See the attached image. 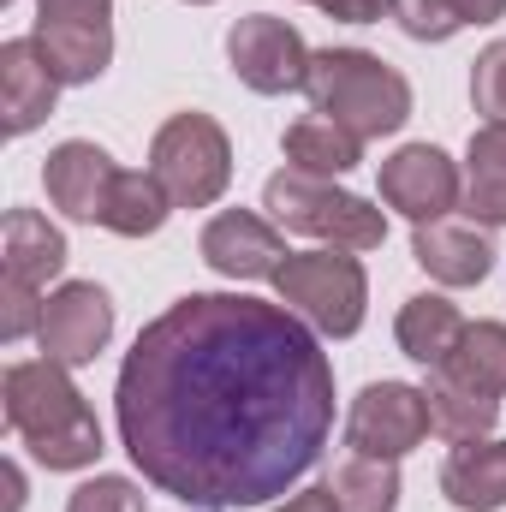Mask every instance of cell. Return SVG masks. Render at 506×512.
Returning <instances> with one entry per match:
<instances>
[{
	"label": "cell",
	"mask_w": 506,
	"mask_h": 512,
	"mask_svg": "<svg viewBox=\"0 0 506 512\" xmlns=\"http://www.w3.org/2000/svg\"><path fill=\"white\" fill-rule=\"evenodd\" d=\"M114 417L149 489L203 512L268 507L334 435V364L286 304L185 292L126 352Z\"/></svg>",
	"instance_id": "6da1fadb"
},
{
	"label": "cell",
	"mask_w": 506,
	"mask_h": 512,
	"mask_svg": "<svg viewBox=\"0 0 506 512\" xmlns=\"http://www.w3.org/2000/svg\"><path fill=\"white\" fill-rule=\"evenodd\" d=\"M6 429L30 447L36 465L48 471H84L102 459V423L84 405L78 382L66 376V364L54 358H30V364H6Z\"/></svg>",
	"instance_id": "7a4b0ae2"
},
{
	"label": "cell",
	"mask_w": 506,
	"mask_h": 512,
	"mask_svg": "<svg viewBox=\"0 0 506 512\" xmlns=\"http://www.w3.org/2000/svg\"><path fill=\"white\" fill-rule=\"evenodd\" d=\"M304 96H310L316 114H328L352 137H393L411 120L405 72H393L370 48H322V54H310Z\"/></svg>",
	"instance_id": "3957f363"
},
{
	"label": "cell",
	"mask_w": 506,
	"mask_h": 512,
	"mask_svg": "<svg viewBox=\"0 0 506 512\" xmlns=\"http://www.w3.org/2000/svg\"><path fill=\"white\" fill-rule=\"evenodd\" d=\"M274 292L280 304L310 322L316 334L328 340H352L364 328V304H370V274L364 262L340 245H322V251H292L274 274Z\"/></svg>",
	"instance_id": "277c9868"
},
{
	"label": "cell",
	"mask_w": 506,
	"mask_h": 512,
	"mask_svg": "<svg viewBox=\"0 0 506 512\" xmlns=\"http://www.w3.org/2000/svg\"><path fill=\"white\" fill-rule=\"evenodd\" d=\"M262 209L274 215V227L310 233V239L340 245V251H376L387 239V215L381 209H370L352 191H334L316 173H298V167H286V173H274L262 185Z\"/></svg>",
	"instance_id": "5b68a950"
},
{
	"label": "cell",
	"mask_w": 506,
	"mask_h": 512,
	"mask_svg": "<svg viewBox=\"0 0 506 512\" xmlns=\"http://www.w3.org/2000/svg\"><path fill=\"white\" fill-rule=\"evenodd\" d=\"M149 173L173 197V209H209L233 185V143L209 114H173L149 143Z\"/></svg>",
	"instance_id": "8992f818"
},
{
	"label": "cell",
	"mask_w": 506,
	"mask_h": 512,
	"mask_svg": "<svg viewBox=\"0 0 506 512\" xmlns=\"http://www.w3.org/2000/svg\"><path fill=\"white\" fill-rule=\"evenodd\" d=\"M429 435V399L411 382H370L346 411V447L358 459H405Z\"/></svg>",
	"instance_id": "52a82bcc"
},
{
	"label": "cell",
	"mask_w": 506,
	"mask_h": 512,
	"mask_svg": "<svg viewBox=\"0 0 506 512\" xmlns=\"http://www.w3.org/2000/svg\"><path fill=\"white\" fill-rule=\"evenodd\" d=\"M227 60L239 72V84L256 90V96H286V90H304V78H310L304 36L286 18H268V12H251L227 30Z\"/></svg>",
	"instance_id": "ba28073f"
},
{
	"label": "cell",
	"mask_w": 506,
	"mask_h": 512,
	"mask_svg": "<svg viewBox=\"0 0 506 512\" xmlns=\"http://www.w3.org/2000/svg\"><path fill=\"white\" fill-rule=\"evenodd\" d=\"M381 203L399 209V215L417 221V227L447 221V209L465 203V173L447 161V149H435V143H405L399 155L381 161Z\"/></svg>",
	"instance_id": "9c48e42d"
},
{
	"label": "cell",
	"mask_w": 506,
	"mask_h": 512,
	"mask_svg": "<svg viewBox=\"0 0 506 512\" xmlns=\"http://www.w3.org/2000/svg\"><path fill=\"white\" fill-rule=\"evenodd\" d=\"M36 340H42V358H54L66 370L96 364V352L114 340V298L96 280H66L60 292H48Z\"/></svg>",
	"instance_id": "30bf717a"
},
{
	"label": "cell",
	"mask_w": 506,
	"mask_h": 512,
	"mask_svg": "<svg viewBox=\"0 0 506 512\" xmlns=\"http://www.w3.org/2000/svg\"><path fill=\"white\" fill-rule=\"evenodd\" d=\"M197 251H203V262H209L221 280H274L280 262L292 256L286 239H280V227L262 221V215H251V209H221V215L203 227Z\"/></svg>",
	"instance_id": "8fae6325"
},
{
	"label": "cell",
	"mask_w": 506,
	"mask_h": 512,
	"mask_svg": "<svg viewBox=\"0 0 506 512\" xmlns=\"http://www.w3.org/2000/svg\"><path fill=\"white\" fill-rule=\"evenodd\" d=\"M114 179H120L114 155H108L102 143H84V137L48 149V167H42L48 203H54L66 221H90V227H102L108 197H114Z\"/></svg>",
	"instance_id": "7c38bea8"
},
{
	"label": "cell",
	"mask_w": 506,
	"mask_h": 512,
	"mask_svg": "<svg viewBox=\"0 0 506 512\" xmlns=\"http://www.w3.org/2000/svg\"><path fill=\"white\" fill-rule=\"evenodd\" d=\"M54 96H60V78H54V66L42 60L36 36L6 42V48H0V114H6V131H12V137L36 131L54 114Z\"/></svg>",
	"instance_id": "4fadbf2b"
},
{
	"label": "cell",
	"mask_w": 506,
	"mask_h": 512,
	"mask_svg": "<svg viewBox=\"0 0 506 512\" xmlns=\"http://www.w3.org/2000/svg\"><path fill=\"white\" fill-rule=\"evenodd\" d=\"M411 256H417V268H423L429 280H441V286H477V280H489V268H495V245H489L477 227H459V221H429V227H417V233H411Z\"/></svg>",
	"instance_id": "5bb4252c"
},
{
	"label": "cell",
	"mask_w": 506,
	"mask_h": 512,
	"mask_svg": "<svg viewBox=\"0 0 506 512\" xmlns=\"http://www.w3.org/2000/svg\"><path fill=\"white\" fill-rule=\"evenodd\" d=\"M465 328H471V322L459 316V304H453V298H441V292H417V298H405V304H399L393 340H399V352H405L411 364L441 370V364L459 352Z\"/></svg>",
	"instance_id": "9a60e30c"
},
{
	"label": "cell",
	"mask_w": 506,
	"mask_h": 512,
	"mask_svg": "<svg viewBox=\"0 0 506 512\" xmlns=\"http://www.w3.org/2000/svg\"><path fill=\"white\" fill-rule=\"evenodd\" d=\"M441 495L459 512H501L506 507V441H459L441 465Z\"/></svg>",
	"instance_id": "2e32d148"
},
{
	"label": "cell",
	"mask_w": 506,
	"mask_h": 512,
	"mask_svg": "<svg viewBox=\"0 0 506 512\" xmlns=\"http://www.w3.org/2000/svg\"><path fill=\"white\" fill-rule=\"evenodd\" d=\"M36 48L54 66L60 84H96L114 60V24H72V18H36Z\"/></svg>",
	"instance_id": "e0dca14e"
},
{
	"label": "cell",
	"mask_w": 506,
	"mask_h": 512,
	"mask_svg": "<svg viewBox=\"0 0 506 512\" xmlns=\"http://www.w3.org/2000/svg\"><path fill=\"white\" fill-rule=\"evenodd\" d=\"M0 262H6V280H54L66 268V233L36 215V209H6V227H0Z\"/></svg>",
	"instance_id": "ac0fdd59"
},
{
	"label": "cell",
	"mask_w": 506,
	"mask_h": 512,
	"mask_svg": "<svg viewBox=\"0 0 506 512\" xmlns=\"http://www.w3.org/2000/svg\"><path fill=\"white\" fill-rule=\"evenodd\" d=\"M423 399H429V429H435L441 441H453V447H459V441H483V435H495V423H501V399L465 387L459 376H447V370H429Z\"/></svg>",
	"instance_id": "d6986e66"
},
{
	"label": "cell",
	"mask_w": 506,
	"mask_h": 512,
	"mask_svg": "<svg viewBox=\"0 0 506 512\" xmlns=\"http://www.w3.org/2000/svg\"><path fill=\"white\" fill-rule=\"evenodd\" d=\"M280 149H286V161H292L298 173H316V179H340V173H352V167L364 161V137H352L346 126H334L328 114L292 120L286 137H280Z\"/></svg>",
	"instance_id": "ffe728a7"
},
{
	"label": "cell",
	"mask_w": 506,
	"mask_h": 512,
	"mask_svg": "<svg viewBox=\"0 0 506 512\" xmlns=\"http://www.w3.org/2000/svg\"><path fill=\"white\" fill-rule=\"evenodd\" d=\"M465 215L477 227H506V126H477L465 149Z\"/></svg>",
	"instance_id": "44dd1931"
},
{
	"label": "cell",
	"mask_w": 506,
	"mask_h": 512,
	"mask_svg": "<svg viewBox=\"0 0 506 512\" xmlns=\"http://www.w3.org/2000/svg\"><path fill=\"white\" fill-rule=\"evenodd\" d=\"M167 215H173V197L161 191V179H155V173H126V167H120L102 227L120 233V239H155V233L167 227Z\"/></svg>",
	"instance_id": "7402d4cb"
},
{
	"label": "cell",
	"mask_w": 506,
	"mask_h": 512,
	"mask_svg": "<svg viewBox=\"0 0 506 512\" xmlns=\"http://www.w3.org/2000/svg\"><path fill=\"white\" fill-rule=\"evenodd\" d=\"M441 370L459 376L465 387H477V393H489V399H506V322H471L459 352Z\"/></svg>",
	"instance_id": "603a6c76"
},
{
	"label": "cell",
	"mask_w": 506,
	"mask_h": 512,
	"mask_svg": "<svg viewBox=\"0 0 506 512\" xmlns=\"http://www.w3.org/2000/svg\"><path fill=\"white\" fill-rule=\"evenodd\" d=\"M334 512H393L399 507V471L393 459H346L334 471Z\"/></svg>",
	"instance_id": "cb8c5ba5"
},
{
	"label": "cell",
	"mask_w": 506,
	"mask_h": 512,
	"mask_svg": "<svg viewBox=\"0 0 506 512\" xmlns=\"http://www.w3.org/2000/svg\"><path fill=\"white\" fill-rule=\"evenodd\" d=\"M393 18L411 42H447V36L465 30L459 0H393Z\"/></svg>",
	"instance_id": "d4e9b609"
},
{
	"label": "cell",
	"mask_w": 506,
	"mask_h": 512,
	"mask_svg": "<svg viewBox=\"0 0 506 512\" xmlns=\"http://www.w3.org/2000/svg\"><path fill=\"white\" fill-rule=\"evenodd\" d=\"M471 102L489 126H506V36L471 60Z\"/></svg>",
	"instance_id": "484cf974"
},
{
	"label": "cell",
	"mask_w": 506,
	"mask_h": 512,
	"mask_svg": "<svg viewBox=\"0 0 506 512\" xmlns=\"http://www.w3.org/2000/svg\"><path fill=\"white\" fill-rule=\"evenodd\" d=\"M143 507H149V495L131 477H90L66 501V512H143Z\"/></svg>",
	"instance_id": "4316f807"
},
{
	"label": "cell",
	"mask_w": 506,
	"mask_h": 512,
	"mask_svg": "<svg viewBox=\"0 0 506 512\" xmlns=\"http://www.w3.org/2000/svg\"><path fill=\"white\" fill-rule=\"evenodd\" d=\"M0 304H6V316H0V340H6V346H18L30 328H42V310H48V304L36 298L30 280H6V286H0Z\"/></svg>",
	"instance_id": "83f0119b"
},
{
	"label": "cell",
	"mask_w": 506,
	"mask_h": 512,
	"mask_svg": "<svg viewBox=\"0 0 506 512\" xmlns=\"http://www.w3.org/2000/svg\"><path fill=\"white\" fill-rule=\"evenodd\" d=\"M36 18H72V24H108L114 0H36Z\"/></svg>",
	"instance_id": "f1b7e54d"
},
{
	"label": "cell",
	"mask_w": 506,
	"mask_h": 512,
	"mask_svg": "<svg viewBox=\"0 0 506 512\" xmlns=\"http://www.w3.org/2000/svg\"><path fill=\"white\" fill-rule=\"evenodd\" d=\"M328 18H340V24H381L387 12H393V0H316Z\"/></svg>",
	"instance_id": "f546056e"
},
{
	"label": "cell",
	"mask_w": 506,
	"mask_h": 512,
	"mask_svg": "<svg viewBox=\"0 0 506 512\" xmlns=\"http://www.w3.org/2000/svg\"><path fill=\"white\" fill-rule=\"evenodd\" d=\"M274 512H334V489H304V495L280 501Z\"/></svg>",
	"instance_id": "4dcf8cb0"
},
{
	"label": "cell",
	"mask_w": 506,
	"mask_h": 512,
	"mask_svg": "<svg viewBox=\"0 0 506 512\" xmlns=\"http://www.w3.org/2000/svg\"><path fill=\"white\" fill-rule=\"evenodd\" d=\"M459 12H465V24H495V18H506V0H459Z\"/></svg>",
	"instance_id": "1f68e13d"
},
{
	"label": "cell",
	"mask_w": 506,
	"mask_h": 512,
	"mask_svg": "<svg viewBox=\"0 0 506 512\" xmlns=\"http://www.w3.org/2000/svg\"><path fill=\"white\" fill-rule=\"evenodd\" d=\"M191 6H209V0H191Z\"/></svg>",
	"instance_id": "d6a6232c"
}]
</instances>
